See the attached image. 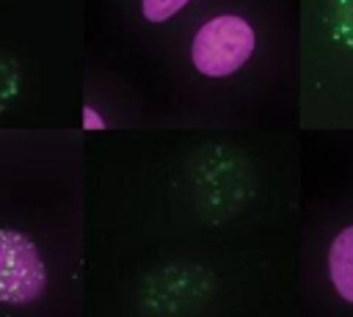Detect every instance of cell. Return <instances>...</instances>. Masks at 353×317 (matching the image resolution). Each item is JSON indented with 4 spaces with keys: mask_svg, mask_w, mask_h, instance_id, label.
Returning a JSON list of instances; mask_svg holds the SVG:
<instances>
[{
    "mask_svg": "<svg viewBox=\"0 0 353 317\" xmlns=\"http://www.w3.org/2000/svg\"><path fill=\"white\" fill-rule=\"evenodd\" d=\"M47 289V265L39 245L17 232L0 229V303L28 306Z\"/></svg>",
    "mask_w": 353,
    "mask_h": 317,
    "instance_id": "2",
    "label": "cell"
},
{
    "mask_svg": "<svg viewBox=\"0 0 353 317\" xmlns=\"http://www.w3.org/2000/svg\"><path fill=\"white\" fill-rule=\"evenodd\" d=\"M83 127L85 130H105V119L97 113L94 105H85L83 108Z\"/></svg>",
    "mask_w": 353,
    "mask_h": 317,
    "instance_id": "5",
    "label": "cell"
},
{
    "mask_svg": "<svg viewBox=\"0 0 353 317\" xmlns=\"http://www.w3.org/2000/svg\"><path fill=\"white\" fill-rule=\"evenodd\" d=\"M328 276L336 295L353 303V226H345L328 248Z\"/></svg>",
    "mask_w": 353,
    "mask_h": 317,
    "instance_id": "3",
    "label": "cell"
},
{
    "mask_svg": "<svg viewBox=\"0 0 353 317\" xmlns=\"http://www.w3.org/2000/svg\"><path fill=\"white\" fill-rule=\"evenodd\" d=\"M190 0H141V14L146 22L152 25H160V22H168L171 17H176Z\"/></svg>",
    "mask_w": 353,
    "mask_h": 317,
    "instance_id": "4",
    "label": "cell"
},
{
    "mask_svg": "<svg viewBox=\"0 0 353 317\" xmlns=\"http://www.w3.org/2000/svg\"><path fill=\"white\" fill-rule=\"evenodd\" d=\"M254 47L256 33L248 19L237 14H218L196 30L190 41V61L204 77H229L245 66Z\"/></svg>",
    "mask_w": 353,
    "mask_h": 317,
    "instance_id": "1",
    "label": "cell"
}]
</instances>
